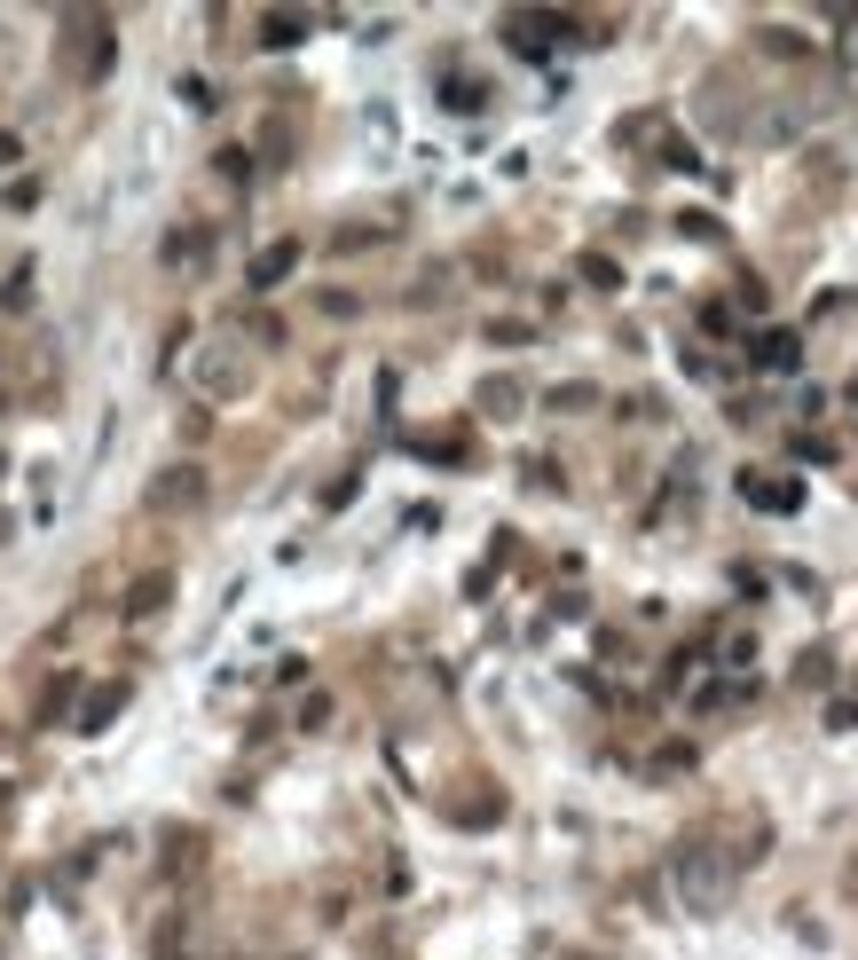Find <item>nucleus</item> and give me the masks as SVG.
I'll list each match as a JSON object with an SVG mask.
<instances>
[{"mask_svg":"<svg viewBox=\"0 0 858 960\" xmlns=\"http://www.w3.org/2000/svg\"><path fill=\"white\" fill-rule=\"evenodd\" d=\"M197 496H206V481H197V473L182 465V473H166V481L150 488V504H158V512H174V504H197Z\"/></svg>","mask_w":858,"mask_h":960,"instance_id":"1","label":"nucleus"},{"mask_svg":"<svg viewBox=\"0 0 858 960\" xmlns=\"http://www.w3.org/2000/svg\"><path fill=\"white\" fill-rule=\"evenodd\" d=\"M150 607H166V575H150L135 599H126V614H150Z\"/></svg>","mask_w":858,"mask_h":960,"instance_id":"2","label":"nucleus"}]
</instances>
